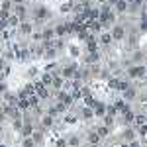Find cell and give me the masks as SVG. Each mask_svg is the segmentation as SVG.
Listing matches in <instances>:
<instances>
[{"mask_svg":"<svg viewBox=\"0 0 147 147\" xmlns=\"http://www.w3.org/2000/svg\"><path fill=\"white\" fill-rule=\"evenodd\" d=\"M147 73V69L143 67V65H134V67H129V71H127V75L131 77V79H143Z\"/></svg>","mask_w":147,"mask_h":147,"instance_id":"cell-1","label":"cell"},{"mask_svg":"<svg viewBox=\"0 0 147 147\" xmlns=\"http://www.w3.org/2000/svg\"><path fill=\"white\" fill-rule=\"evenodd\" d=\"M125 37V28H122V26H116L112 30V39H116V41H120V39H124Z\"/></svg>","mask_w":147,"mask_h":147,"instance_id":"cell-2","label":"cell"},{"mask_svg":"<svg viewBox=\"0 0 147 147\" xmlns=\"http://www.w3.org/2000/svg\"><path fill=\"white\" fill-rule=\"evenodd\" d=\"M14 14H16L20 20H24V18L28 16V8H26L24 4H14Z\"/></svg>","mask_w":147,"mask_h":147,"instance_id":"cell-3","label":"cell"},{"mask_svg":"<svg viewBox=\"0 0 147 147\" xmlns=\"http://www.w3.org/2000/svg\"><path fill=\"white\" fill-rule=\"evenodd\" d=\"M18 26H20V18H18L16 14H10V16H8V20H6V28L14 30V28H18Z\"/></svg>","mask_w":147,"mask_h":147,"instance_id":"cell-4","label":"cell"},{"mask_svg":"<svg viewBox=\"0 0 147 147\" xmlns=\"http://www.w3.org/2000/svg\"><path fill=\"white\" fill-rule=\"evenodd\" d=\"M59 102L63 104V106H71L73 104V98H71V94H67V92H63V90H59Z\"/></svg>","mask_w":147,"mask_h":147,"instance_id":"cell-5","label":"cell"},{"mask_svg":"<svg viewBox=\"0 0 147 147\" xmlns=\"http://www.w3.org/2000/svg\"><path fill=\"white\" fill-rule=\"evenodd\" d=\"M18 28H20V34H22V35H30L32 32H34V26H32L30 22H20Z\"/></svg>","mask_w":147,"mask_h":147,"instance_id":"cell-6","label":"cell"},{"mask_svg":"<svg viewBox=\"0 0 147 147\" xmlns=\"http://www.w3.org/2000/svg\"><path fill=\"white\" fill-rule=\"evenodd\" d=\"M45 18H49L47 8H43V6H41V8H37V10H35V20H37V22H43Z\"/></svg>","mask_w":147,"mask_h":147,"instance_id":"cell-7","label":"cell"},{"mask_svg":"<svg viewBox=\"0 0 147 147\" xmlns=\"http://www.w3.org/2000/svg\"><path fill=\"white\" fill-rule=\"evenodd\" d=\"M34 134V125H32V122H26V124L22 125V136L24 137H30Z\"/></svg>","mask_w":147,"mask_h":147,"instance_id":"cell-8","label":"cell"},{"mask_svg":"<svg viewBox=\"0 0 147 147\" xmlns=\"http://www.w3.org/2000/svg\"><path fill=\"white\" fill-rule=\"evenodd\" d=\"M98 59H100V55H98L96 51H88V55H86V63H88V65H96Z\"/></svg>","mask_w":147,"mask_h":147,"instance_id":"cell-9","label":"cell"},{"mask_svg":"<svg viewBox=\"0 0 147 147\" xmlns=\"http://www.w3.org/2000/svg\"><path fill=\"white\" fill-rule=\"evenodd\" d=\"M61 73H63V77H67V79H69V77H75V73H77V65H69V67H65Z\"/></svg>","mask_w":147,"mask_h":147,"instance_id":"cell-10","label":"cell"},{"mask_svg":"<svg viewBox=\"0 0 147 147\" xmlns=\"http://www.w3.org/2000/svg\"><path fill=\"white\" fill-rule=\"evenodd\" d=\"M41 37H43V41L53 39V37H55V30H53V28H47V30H43V32H41Z\"/></svg>","mask_w":147,"mask_h":147,"instance_id":"cell-11","label":"cell"},{"mask_svg":"<svg viewBox=\"0 0 147 147\" xmlns=\"http://www.w3.org/2000/svg\"><path fill=\"white\" fill-rule=\"evenodd\" d=\"M92 112L98 114V116H104V114H106V104H102V102H96V106L92 108Z\"/></svg>","mask_w":147,"mask_h":147,"instance_id":"cell-12","label":"cell"},{"mask_svg":"<svg viewBox=\"0 0 147 147\" xmlns=\"http://www.w3.org/2000/svg\"><path fill=\"white\" fill-rule=\"evenodd\" d=\"M96 47H98L96 39H94L92 35H88V37H86V49H88V51H96Z\"/></svg>","mask_w":147,"mask_h":147,"instance_id":"cell-13","label":"cell"},{"mask_svg":"<svg viewBox=\"0 0 147 147\" xmlns=\"http://www.w3.org/2000/svg\"><path fill=\"white\" fill-rule=\"evenodd\" d=\"M114 4H116V10H118V12H122V14H124V12L127 10V0H116Z\"/></svg>","mask_w":147,"mask_h":147,"instance_id":"cell-14","label":"cell"},{"mask_svg":"<svg viewBox=\"0 0 147 147\" xmlns=\"http://www.w3.org/2000/svg\"><path fill=\"white\" fill-rule=\"evenodd\" d=\"M86 139H88V143H90V145H96V143L100 141V136H98L96 131H90V134L86 136Z\"/></svg>","mask_w":147,"mask_h":147,"instance_id":"cell-15","label":"cell"},{"mask_svg":"<svg viewBox=\"0 0 147 147\" xmlns=\"http://www.w3.org/2000/svg\"><path fill=\"white\" fill-rule=\"evenodd\" d=\"M41 125L43 127H51L53 125V116H49V114L47 116H41Z\"/></svg>","mask_w":147,"mask_h":147,"instance_id":"cell-16","label":"cell"},{"mask_svg":"<svg viewBox=\"0 0 147 147\" xmlns=\"http://www.w3.org/2000/svg\"><path fill=\"white\" fill-rule=\"evenodd\" d=\"M16 108H18V110H28V108H30L28 98H20V100H18V104H16Z\"/></svg>","mask_w":147,"mask_h":147,"instance_id":"cell-17","label":"cell"},{"mask_svg":"<svg viewBox=\"0 0 147 147\" xmlns=\"http://www.w3.org/2000/svg\"><path fill=\"white\" fill-rule=\"evenodd\" d=\"M114 108H116L118 112H125V110H127V104H125L124 100H116V104H114Z\"/></svg>","mask_w":147,"mask_h":147,"instance_id":"cell-18","label":"cell"},{"mask_svg":"<svg viewBox=\"0 0 147 147\" xmlns=\"http://www.w3.org/2000/svg\"><path fill=\"white\" fill-rule=\"evenodd\" d=\"M122 114H124V122L125 124H131V122H134V112H131L129 108H127L125 112H122Z\"/></svg>","mask_w":147,"mask_h":147,"instance_id":"cell-19","label":"cell"},{"mask_svg":"<svg viewBox=\"0 0 147 147\" xmlns=\"http://www.w3.org/2000/svg\"><path fill=\"white\" fill-rule=\"evenodd\" d=\"M51 86L53 88H57V90H61V86H63V79H59V77H53V80H51Z\"/></svg>","mask_w":147,"mask_h":147,"instance_id":"cell-20","label":"cell"},{"mask_svg":"<svg viewBox=\"0 0 147 147\" xmlns=\"http://www.w3.org/2000/svg\"><path fill=\"white\" fill-rule=\"evenodd\" d=\"M51 80H53V75H49V73H43V75H41V82H43V84H45V86H49V84H51Z\"/></svg>","mask_w":147,"mask_h":147,"instance_id":"cell-21","label":"cell"},{"mask_svg":"<svg viewBox=\"0 0 147 147\" xmlns=\"http://www.w3.org/2000/svg\"><path fill=\"white\" fill-rule=\"evenodd\" d=\"M100 41H102V43H104V45H110V43H112V41H114V39H112V34H110V32H108V34H102Z\"/></svg>","mask_w":147,"mask_h":147,"instance_id":"cell-22","label":"cell"},{"mask_svg":"<svg viewBox=\"0 0 147 147\" xmlns=\"http://www.w3.org/2000/svg\"><path fill=\"white\" fill-rule=\"evenodd\" d=\"M96 134L100 137H106V136H110V127H106V125H100L98 129H96Z\"/></svg>","mask_w":147,"mask_h":147,"instance_id":"cell-23","label":"cell"},{"mask_svg":"<svg viewBox=\"0 0 147 147\" xmlns=\"http://www.w3.org/2000/svg\"><path fill=\"white\" fill-rule=\"evenodd\" d=\"M131 98H136V90H134V88H125L124 90V100H131Z\"/></svg>","mask_w":147,"mask_h":147,"instance_id":"cell-24","label":"cell"},{"mask_svg":"<svg viewBox=\"0 0 147 147\" xmlns=\"http://www.w3.org/2000/svg\"><path fill=\"white\" fill-rule=\"evenodd\" d=\"M84 106H86V108H94V106H96V100L92 98L90 94H88V96H84Z\"/></svg>","mask_w":147,"mask_h":147,"instance_id":"cell-25","label":"cell"},{"mask_svg":"<svg viewBox=\"0 0 147 147\" xmlns=\"http://www.w3.org/2000/svg\"><path fill=\"white\" fill-rule=\"evenodd\" d=\"M65 34H67V26L65 24H59L55 28V35H65Z\"/></svg>","mask_w":147,"mask_h":147,"instance_id":"cell-26","label":"cell"},{"mask_svg":"<svg viewBox=\"0 0 147 147\" xmlns=\"http://www.w3.org/2000/svg\"><path fill=\"white\" fill-rule=\"evenodd\" d=\"M134 122H136V125H141L147 122V118L143 116V114H137V116H134Z\"/></svg>","mask_w":147,"mask_h":147,"instance_id":"cell-27","label":"cell"},{"mask_svg":"<svg viewBox=\"0 0 147 147\" xmlns=\"http://www.w3.org/2000/svg\"><path fill=\"white\" fill-rule=\"evenodd\" d=\"M134 137H136V131H134V129H125L124 131V139L125 141H134Z\"/></svg>","mask_w":147,"mask_h":147,"instance_id":"cell-28","label":"cell"},{"mask_svg":"<svg viewBox=\"0 0 147 147\" xmlns=\"http://www.w3.org/2000/svg\"><path fill=\"white\" fill-rule=\"evenodd\" d=\"M67 145L69 147H79V137H77V136H71L67 139Z\"/></svg>","mask_w":147,"mask_h":147,"instance_id":"cell-29","label":"cell"},{"mask_svg":"<svg viewBox=\"0 0 147 147\" xmlns=\"http://www.w3.org/2000/svg\"><path fill=\"white\" fill-rule=\"evenodd\" d=\"M32 139H34V143H41V139H43V134H41V131H34V134H32Z\"/></svg>","mask_w":147,"mask_h":147,"instance_id":"cell-30","label":"cell"},{"mask_svg":"<svg viewBox=\"0 0 147 147\" xmlns=\"http://www.w3.org/2000/svg\"><path fill=\"white\" fill-rule=\"evenodd\" d=\"M82 118H84V120H90V118H94L92 108H84V110H82Z\"/></svg>","mask_w":147,"mask_h":147,"instance_id":"cell-31","label":"cell"},{"mask_svg":"<svg viewBox=\"0 0 147 147\" xmlns=\"http://www.w3.org/2000/svg\"><path fill=\"white\" fill-rule=\"evenodd\" d=\"M4 100H6V102H14V104H16L18 96H16V94H12V92H6V94H4Z\"/></svg>","mask_w":147,"mask_h":147,"instance_id":"cell-32","label":"cell"},{"mask_svg":"<svg viewBox=\"0 0 147 147\" xmlns=\"http://www.w3.org/2000/svg\"><path fill=\"white\" fill-rule=\"evenodd\" d=\"M37 96H39V98H47V96H49V90H47V86L39 88V90H37Z\"/></svg>","mask_w":147,"mask_h":147,"instance_id":"cell-33","label":"cell"},{"mask_svg":"<svg viewBox=\"0 0 147 147\" xmlns=\"http://www.w3.org/2000/svg\"><path fill=\"white\" fill-rule=\"evenodd\" d=\"M8 16H10V10H0V20H2V22H6Z\"/></svg>","mask_w":147,"mask_h":147,"instance_id":"cell-34","label":"cell"},{"mask_svg":"<svg viewBox=\"0 0 147 147\" xmlns=\"http://www.w3.org/2000/svg\"><path fill=\"white\" fill-rule=\"evenodd\" d=\"M137 134H139V136H145V134H147V125L145 124L137 125Z\"/></svg>","mask_w":147,"mask_h":147,"instance_id":"cell-35","label":"cell"},{"mask_svg":"<svg viewBox=\"0 0 147 147\" xmlns=\"http://www.w3.org/2000/svg\"><path fill=\"white\" fill-rule=\"evenodd\" d=\"M24 147H35L34 139H32V137H26V139H24Z\"/></svg>","mask_w":147,"mask_h":147,"instance_id":"cell-36","label":"cell"},{"mask_svg":"<svg viewBox=\"0 0 147 147\" xmlns=\"http://www.w3.org/2000/svg\"><path fill=\"white\" fill-rule=\"evenodd\" d=\"M118 82H120L118 79H110V80H108V86H110V88H116V90H118Z\"/></svg>","mask_w":147,"mask_h":147,"instance_id":"cell-37","label":"cell"},{"mask_svg":"<svg viewBox=\"0 0 147 147\" xmlns=\"http://www.w3.org/2000/svg\"><path fill=\"white\" fill-rule=\"evenodd\" d=\"M71 10H73V4H71V2H67V4H63V6H61V12H65V14L71 12Z\"/></svg>","mask_w":147,"mask_h":147,"instance_id":"cell-38","label":"cell"},{"mask_svg":"<svg viewBox=\"0 0 147 147\" xmlns=\"http://www.w3.org/2000/svg\"><path fill=\"white\" fill-rule=\"evenodd\" d=\"M12 8V0H4L2 2V10H10Z\"/></svg>","mask_w":147,"mask_h":147,"instance_id":"cell-39","label":"cell"},{"mask_svg":"<svg viewBox=\"0 0 147 147\" xmlns=\"http://www.w3.org/2000/svg\"><path fill=\"white\" fill-rule=\"evenodd\" d=\"M65 122H67V124H75V122H77V118H75V116H71V114H69L67 118H65Z\"/></svg>","mask_w":147,"mask_h":147,"instance_id":"cell-40","label":"cell"},{"mask_svg":"<svg viewBox=\"0 0 147 147\" xmlns=\"http://www.w3.org/2000/svg\"><path fill=\"white\" fill-rule=\"evenodd\" d=\"M22 125H24L22 120H16V122H14V129H22Z\"/></svg>","mask_w":147,"mask_h":147,"instance_id":"cell-41","label":"cell"},{"mask_svg":"<svg viewBox=\"0 0 147 147\" xmlns=\"http://www.w3.org/2000/svg\"><path fill=\"white\" fill-rule=\"evenodd\" d=\"M57 147H67V139H57Z\"/></svg>","mask_w":147,"mask_h":147,"instance_id":"cell-42","label":"cell"},{"mask_svg":"<svg viewBox=\"0 0 147 147\" xmlns=\"http://www.w3.org/2000/svg\"><path fill=\"white\" fill-rule=\"evenodd\" d=\"M55 67H57L55 63H49V65H47V67H45V71H47V73H49V71H53V69H55Z\"/></svg>","mask_w":147,"mask_h":147,"instance_id":"cell-43","label":"cell"},{"mask_svg":"<svg viewBox=\"0 0 147 147\" xmlns=\"http://www.w3.org/2000/svg\"><path fill=\"white\" fill-rule=\"evenodd\" d=\"M127 147H141V145H139V141L134 139V141H129V145H127Z\"/></svg>","mask_w":147,"mask_h":147,"instance_id":"cell-44","label":"cell"},{"mask_svg":"<svg viewBox=\"0 0 147 147\" xmlns=\"http://www.w3.org/2000/svg\"><path fill=\"white\" fill-rule=\"evenodd\" d=\"M6 88H8V86H6V82H2V80H0V92H6Z\"/></svg>","mask_w":147,"mask_h":147,"instance_id":"cell-45","label":"cell"},{"mask_svg":"<svg viewBox=\"0 0 147 147\" xmlns=\"http://www.w3.org/2000/svg\"><path fill=\"white\" fill-rule=\"evenodd\" d=\"M71 55H79V49H77V47H75V45L71 47Z\"/></svg>","mask_w":147,"mask_h":147,"instance_id":"cell-46","label":"cell"},{"mask_svg":"<svg viewBox=\"0 0 147 147\" xmlns=\"http://www.w3.org/2000/svg\"><path fill=\"white\" fill-rule=\"evenodd\" d=\"M34 75H37V69L32 67V69H30V77H34Z\"/></svg>","mask_w":147,"mask_h":147,"instance_id":"cell-47","label":"cell"},{"mask_svg":"<svg viewBox=\"0 0 147 147\" xmlns=\"http://www.w3.org/2000/svg\"><path fill=\"white\" fill-rule=\"evenodd\" d=\"M34 39H35V41H39V39H43V37H41V34H34Z\"/></svg>","mask_w":147,"mask_h":147,"instance_id":"cell-48","label":"cell"},{"mask_svg":"<svg viewBox=\"0 0 147 147\" xmlns=\"http://www.w3.org/2000/svg\"><path fill=\"white\" fill-rule=\"evenodd\" d=\"M12 2H14V4H24L26 0H12Z\"/></svg>","mask_w":147,"mask_h":147,"instance_id":"cell-49","label":"cell"},{"mask_svg":"<svg viewBox=\"0 0 147 147\" xmlns=\"http://www.w3.org/2000/svg\"><path fill=\"white\" fill-rule=\"evenodd\" d=\"M2 69H4V59L0 57V71H2Z\"/></svg>","mask_w":147,"mask_h":147,"instance_id":"cell-50","label":"cell"},{"mask_svg":"<svg viewBox=\"0 0 147 147\" xmlns=\"http://www.w3.org/2000/svg\"><path fill=\"white\" fill-rule=\"evenodd\" d=\"M0 122H4V112H0Z\"/></svg>","mask_w":147,"mask_h":147,"instance_id":"cell-51","label":"cell"},{"mask_svg":"<svg viewBox=\"0 0 147 147\" xmlns=\"http://www.w3.org/2000/svg\"><path fill=\"white\" fill-rule=\"evenodd\" d=\"M4 75H6V73H2V71H0V80L4 79Z\"/></svg>","mask_w":147,"mask_h":147,"instance_id":"cell-52","label":"cell"},{"mask_svg":"<svg viewBox=\"0 0 147 147\" xmlns=\"http://www.w3.org/2000/svg\"><path fill=\"white\" fill-rule=\"evenodd\" d=\"M120 147H127V143H122V145H120Z\"/></svg>","mask_w":147,"mask_h":147,"instance_id":"cell-53","label":"cell"},{"mask_svg":"<svg viewBox=\"0 0 147 147\" xmlns=\"http://www.w3.org/2000/svg\"><path fill=\"white\" fill-rule=\"evenodd\" d=\"M0 147H8V145H4V143H0Z\"/></svg>","mask_w":147,"mask_h":147,"instance_id":"cell-54","label":"cell"},{"mask_svg":"<svg viewBox=\"0 0 147 147\" xmlns=\"http://www.w3.org/2000/svg\"><path fill=\"white\" fill-rule=\"evenodd\" d=\"M143 102H145V106H147V96H145V100H143Z\"/></svg>","mask_w":147,"mask_h":147,"instance_id":"cell-55","label":"cell"},{"mask_svg":"<svg viewBox=\"0 0 147 147\" xmlns=\"http://www.w3.org/2000/svg\"><path fill=\"white\" fill-rule=\"evenodd\" d=\"M145 69H147V67H145Z\"/></svg>","mask_w":147,"mask_h":147,"instance_id":"cell-56","label":"cell"}]
</instances>
